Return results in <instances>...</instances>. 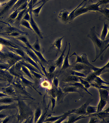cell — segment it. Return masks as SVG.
<instances>
[{
  "label": "cell",
  "mask_w": 109,
  "mask_h": 123,
  "mask_svg": "<svg viewBox=\"0 0 109 123\" xmlns=\"http://www.w3.org/2000/svg\"><path fill=\"white\" fill-rule=\"evenodd\" d=\"M87 37L91 39L95 47L96 56L92 62H95L99 57H100V59L103 60L104 54L109 47V38L105 40H101L96 31L95 26L91 28Z\"/></svg>",
  "instance_id": "cell-1"
},
{
  "label": "cell",
  "mask_w": 109,
  "mask_h": 123,
  "mask_svg": "<svg viewBox=\"0 0 109 123\" xmlns=\"http://www.w3.org/2000/svg\"><path fill=\"white\" fill-rule=\"evenodd\" d=\"M71 74V75H72L76 76L78 77L84 78L86 77L87 75V74H85V73L73 71H72V72Z\"/></svg>",
  "instance_id": "cell-21"
},
{
  "label": "cell",
  "mask_w": 109,
  "mask_h": 123,
  "mask_svg": "<svg viewBox=\"0 0 109 123\" xmlns=\"http://www.w3.org/2000/svg\"><path fill=\"white\" fill-rule=\"evenodd\" d=\"M97 106H94L88 105L86 110V115L87 114H91L97 112Z\"/></svg>",
  "instance_id": "cell-16"
},
{
  "label": "cell",
  "mask_w": 109,
  "mask_h": 123,
  "mask_svg": "<svg viewBox=\"0 0 109 123\" xmlns=\"http://www.w3.org/2000/svg\"><path fill=\"white\" fill-rule=\"evenodd\" d=\"M70 13L66 9L61 10L58 15V18L64 22H68Z\"/></svg>",
  "instance_id": "cell-8"
},
{
  "label": "cell",
  "mask_w": 109,
  "mask_h": 123,
  "mask_svg": "<svg viewBox=\"0 0 109 123\" xmlns=\"http://www.w3.org/2000/svg\"><path fill=\"white\" fill-rule=\"evenodd\" d=\"M58 88H55L53 86L50 89V94L51 95V97L56 98L58 95Z\"/></svg>",
  "instance_id": "cell-24"
},
{
  "label": "cell",
  "mask_w": 109,
  "mask_h": 123,
  "mask_svg": "<svg viewBox=\"0 0 109 123\" xmlns=\"http://www.w3.org/2000/svg\"><path fill=\"white\" fill-rule=\"evenodd\" d=\"M91 101H87L85 104L81 106L80 107L75 109V111L74 112L75 114H78V115H86V110L87 107L89 105Z\"/></svg>",
  "instance_id": "cell-7"
},
{
  "label": "cell",
  "mask_w": 109,
  "mask_h": 123,
  "mask_svg": "<svg viewBox=\"0 0 109 123\" xmlns=\"http://www.w3.org/2000/svg\"><path fill=\"white\" fill-rule=\"evenodd\" d=\"M109 0H99L96 3L93 4L86 7L87 2L85 3L84 5L80 7L76 11L75 13V18L87 12H95L98 11L100 12V8L99 7L100 5L109 3Z\"/></svg>",
  "instance_id": "cell-2"
},
{
  "label": "cell",
  "mask_w": 109,
  "mask_h": 123,
  "mask_svg": "<svg viewBox=\"0 0 109 123\" xmlns=\"http://www.w3.org/2000/svg\"><path fill=\"white\" fill-rule=\"evenodd\" d=\"M47 1V0L43 1V2L41 5L39 7H38V8H36L35 9L33 10H32V12H33V13H34L35 16H37V17L39 16V13H40V11L42 8L43 7L44 5L45 4H46V3Z\"/></svg>",
  "instance_id": "cell-23"
},
{
  "label": "cell",
  "mask_w": 109,
  "mask_h": 123,
  "mask_svg": "<svg viewBox=\"0 0 109 123\" xmlns=\"http://www.w3.org/2000/svg\"><path fill=\"white\" fill-rule=\"evenodd\" d=\"M56 65H51L49 66V73H53L55 72L56 68Z\"/></svg>",
  "instance_id": "cell-29"
},
{
  "label": "cell",
  "mask_w": 109,
  "mask_h": 123,
  "mask_svg": "<svg viewBox=\"0 0 109 123\" xmlns=\"http://www.w3.org/2000/svg\"><path fill=\"white\" fill-rule=\"evenodd\" d=\"M51 104H52V110L53 111L54 109V108L55 106V105L56 102V99L55 98H52L51 97Z\"/></svg>",
  "instance_id": "cell-27"
},
{
  "label": "cell",
  "mask_w": 109,
  "mask_h": 123,
  "mask_svg": "<svg viewBox=\"0 0 109 123\" xmlns=\"http://www.w3.org/2000/svg\"><path fill=\"white\" fill-rule=\"evenodd\" d=\"M99 94V97L107 101L109 103V90L107 89H98Z\"/></svg>",
  "instance_id": "cell-11"
},
{
  "label": "cell",
  "mask_w": 109,
  "mask_h": 123,
  "mask_svg": "<svg viewBox=\"0 0 109 123\" xmlns=\"http://www.w3.org/2000/svg\"><path fill=\"white\" fill-rule=\"evenodd\" d=\"M66 82H80L79 77L72 75L69 76L66 78Z\"/></svg>",
  "instance_id": "cell-17"
},
{
  "label": "cell",
  "mask_w": 109,
  "mask_h": 123,
  "mask_svg": "<svg viewBox=\"0 0 109 123\" xmlns=\"http://www.w3.org/2000/svg\"><path fill=\"white\" fill-rule=\"evenodd\" d=\"M64 114L63 115H61V116H57V117H52L51 118H49V119H48L47 121H56L60 119V118L63 117L64 116Z\"/></svg>",
  "instance_id": "cell-30"
},
{
  "label": "cell",
  "mask_w": 109,
  "mask_h": 123,
  "mask_svg": "<svg viewBox=\"0 0 109 123\" xmlns=\"http://www.w3.org/2000/svg\"><path fill=\"white\" fill-rule=\"evenodd\" d=\"M34 48H35V49H36L37 51H40V44H39V40H38V39H37L36 43L34 44Z\"/></svg>",
  "instance_id": "cell-28"
},
{
  "label": "cell",
  "mask_w": 109,
  "mask_h": 123,
  "mask_svg": "<svg viewBox=\"0 0 109 123\" xmlns=\"http://www.w3.org/2000/svg\"><path fill=\"white\" fill-rule=\"evenodd\" d=\"M69 47L68 52L67 54L64 59L63 62V65H62V68H61V69L62 70H65L69 67H71L72 66V65L70 64L69 62V55L71 47L70 43H69Z\"/></svg>",
  "instance_id": "cell-9"
},
{
  "label": "cell",
  "mask_w": 109,
  "mask_h": 123,
  "mask_svg": "<svg viewBox=\"0 0 109 123\" xmlns=\"http://www.w3.org/2000/svg\"><path fill=\"white\" fill-rule=\"evenodd\" d=\"M79 88L76 86H66L63 87L62 89V90L64 93L67 94L72 92H77L80 93V91H79Z\"/></svg>",
  "instance_id": "cell-10"
},
{
  "label": "cell",
  "mask_w": 109,
  "mask_h": 123,
  "mask_svg": "<svg viewBox=\"0 0 109 123\" xmlns=\"http://www.w3.org/2000/svg\"><path fill=\"white\" fill-rule=\"evenodd\" d=\"M71 69L72 71L80 72L83 71L89 72L91 70H92V69L91 67L85 64L81 63H75L74 65L72 66Z\"/></svg>",
  "instance_id": "cell-4"
},
{
  "label": "cell",
  "mask_w": 109,
  "mask_h": 123,
  "mask_svg": "<svg viewBox=\"0 0 109 123\" xmlns=\"http://www.w3.org/2000/svg\"><path fill=\"white\" fill-rule=\"evenodd\" d=\"M80 56L81 57V58L82 59V64H85V65L88 66L89 67H91L92 69L93 72H95L99 69V68L95 67L93 65H92L90 63L88 59L86 54L84 53L81 54L80 55Z\"/></svg>",
  "instance_id": "cell-5"
},
{
  "label": "cell",
  "mask_w": 109,
  "mask_h": 123,
  "mask_svg": "<svg viewBox=\"0 0 109 123\" xmlns=\"http://www.w3.org/2000/svg\"><path fill=\"white\" fill-rule=\"evenodd\" d=\"M101 13H103L104 16L107 18L109 20V9L107 8H100V12Z\"/></svg>",
  "instance_id": "cell-25"
},
{
  "label": "cell",
  "mask_w": 109,
  "mask_h": 123,
  "mask_svg": "<svg viewBox=\"0 0 109 123\" xmlns=\"http://www.w3.org/2000/svg\"><path fill=\"white\" fill-rule=\"evenodd\" d=\"M92 82H94L97 84L99 85H103V84L109 85V82L105 81L100 77L98 76H96Z\"/></svg>",
  "instance_id": "cell-19"
},
{
  "label": "cell",
  "mask_w": 109,
  "mask_h": 123,
  "mask_svg": "<svg viewBox=\"0 0 109 123\" xmlns=\"http://www.w3.org/2000/svg\"><path fill=\"white\" fill-rule=\"evenodd\" d=\"M67 93H65L63 92L62 89H61L60 87H58V93L57 98H56L57 99L56 101H62V100L64 98L65 96V95Z\"/></svg>",
  "instance_id": "cell-18"
},
{
  "label": "cell",
  "mask_w": 109,
  "mask_h": 123,
  "mask_svg": "<svg viewBox=\"0 0 109 123\" xmlns=\"http://www.w3.org/2000/svg\"><path fill=\"white\" fill-rule=\"evenodd\" d=\"M52 83L53 85V87L56 88H58L59 87V79L57 77H54L53 80H52Z\"/></svg>",
  "instance_id": "cell-26"
},
{
  "label": "cell",
  "mask_w": 109,
  "mask_h": 123,
  "mask_svg": "<svg viewBox=\"0 0 109 123\" xmlns=\"http://www.w3.org/2000/svg\"><path fill=\"white\" fill-rule=\"evenodd\" d=\"M109 31V25L106 22H104V26L103 30L101 33V36H100V39L102 40H106V37L108 35Z\"/></svg>",
  "instance_id": "cell-12"
},
{
  "label": "cell",
  "mask_w": 109,
  "mask_h": 123,
  "mask_svg": "<svg viewBox=\"0 0 109 123\" xmlns=\"http://www.w3.org/2000/svg\"><path fill=\"white\" fill-rule=\"evenodd\" d=\"M90 84L91 86H93V87L98 88V89H103L109 90V86H106L103 85L97 84L94 82L91 83Z\"/></svg>",
  "instance_id": "cell-20"
},
{
  "label": "cell",
  "mask_w": 109,
  "mask_h": 123,
  "mask_svg": "<svg viewBox=\"0 0 109 123\" xmlns=\"http://www.w3.org/2000/svg\"><path fill=\"white\" fill-rule=\"evenodd\" d=\"M67 86H76V87H77L78 88H80V89H83V90H84V91L87 92L88 94H90V95H91V96H92V94L90 93L88 89H86L83 86V85L81 83H80V82H69V83H68L67 84Z\"/></svg>",
  "instance_id": "cell-13"
},
{
  "label": "cell",
  "mask_w": 109,
  "mask_h": 123,
  "mask_svg": "<svg viewBox=\"0 0 109 123\" xmlns=\"http://www.w3.org/2000/svg\"><path fill=\"white\" fill-rule=\"evenodd\" d=\"M64 37V36L63 37H60V38H57L53 44H51L50 48L48 50V52H50L52 51L53 49L56 48V50H57L56 55V56H57V55L60 52L62 53V52L61 51V48L62 46V40Z\"/></svg>",
  "instance_id": "cell-3"
},
{
  "label": "cell",
  "mask_w": 109,
  "mask_h": 123,
  "mask_svg": "<svg viewBox=\"0 0 109 123\" xmlns=\"http://www.w3.org/2000/svg\"><path fill=\"white\" fill-rule=\"evenodd\" d=\"M66 44L64 49L63 51L62 52V54L60 56L59 58L55 61V65H56V67H58L60 69H61L62 68L63 62L64 59L65 58V53L67 49L68 45L67 42H66Z\"/></svg>",
  "instance_id": "cell-6"
},
{
  "label": "cell",
  "mask_w": 109,
  "mask_h": 123,
  "mask_svg": "<svg viewBox=\"0 0 109 123\" xmlns=\"http://www.w3.org/2000/svg\"><path fill=\"white\" fill-rule=\"evenodd\" d=\"M42 85L43 87H47V88H48L50 86L49 82H48L47 81H45L43 82Z\"/></svg>",
  "instance_id": "cell-31"
},
{
  "label": "cell",
  "mask_w": 109,
  "mask_h": 123,
  "mask_svg": "<svg viewBox=\"0 0 109 123\" xmlns=\"http://www.w3.org/2000/svg\"><path fill=\"white\" fill-rule=\"evenodd\" d=\"M107 103H108L107 101L100 98V100L97 106V112L102 111L103 109L107 105Z\"/></svg>",
  "instance_id": "cell-14"
},
{
  "label": "cell",
  "mask_w": 109,
  "mask_h": 123,
  "mask_svg": "<svg viewBox=\"0 0 109 123\" xmlns=\"http://www.w3.org/2000/svg\"><path fill=\"white\" fill-rule=\"evenodd\" d=\"M86 1V0H84L83 1V2H81L77 7L75 8V9L74 10H73L70 13L69 16V17L68 23H71V22L74 20V19L75 18L74 14L75 13V12L79 8L81 7V6L84 3V2Z\"/></svg>",
  "instance_id": "cell-15"
},
{
  "label": "cell",
  "mask_w": 109,
  "mask_h": 123,
  "mask_svg": "<svg viewBox=\"0 0 109 123\" xmlns=\"http://www.w3.org/2000/svg\"><path fill=\"white\" fill-rule=\"evenodd\" d=\"M79 80H80V83L82 84L87 89H88L89 88L91 87V85L90 83L87 81L85 80L84 79H82V78H79Z\"/></svg>",
  "instance_id": "cell-22"
}]
</instances>
